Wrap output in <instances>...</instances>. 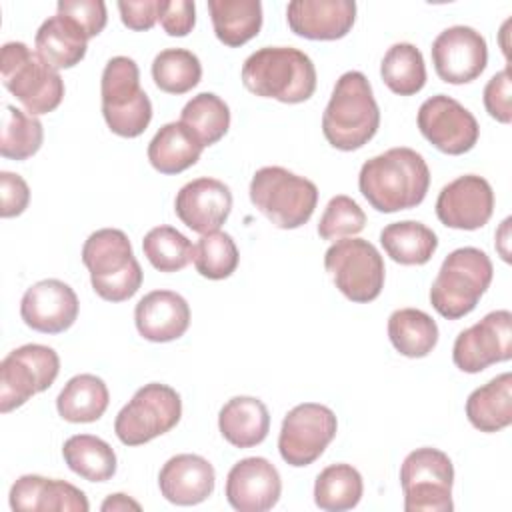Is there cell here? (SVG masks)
Here are the masks:
<instances>
[{
	"mask_svg": "<svg viewBox=\"0 0 512 512\" xmlns=\"http://www.w3.org/2000/svg\"><path fill=\"white\" fill-rule=\"evenodd\" d=\"M286 20L296 36L308 40L344 38L356 20L354 0H292Z\"/></svg>",
	"mask_w": 512,
	"mask_h": 512,
	"instance_id": "cell-21",
	"label": "cell"
},
{
	"mask_svg": "<svg viewBox=\"0 0 512 512\" xmlns=\"http://www.w3.org/2000/svg\"><path fill=\"white\" fill-rule=\"evenodd\" d=\"M136 330L150 342H172L190 326V306L178 292L152 290L134 308Z\"/></svg>",
	"mask_w": 512,
	"mask_h": 512,
	"instance_id": "cell-24",
	"label": "cell"
},
{
	"mask_svg": "<svg viewBox=\"0 0 512 512\" xmlns=\"http://www.w3.org/2000/svg\"><path fill=\"white\" fill-rule=\"evenodd\" d=\"M142 250L148 262L160 272H178L194 258L192 242L172 226L152 228L142 240Z\"/></svg>",
	"mask_w": 512,
	"mask_h": 512,
	"instance_id": "cell-39",
	"label": "cell"
},
{
	"mask_svg": "<svg viewBox=\"0 0 512 512\" xmlns=\"http://www.w3.org/2000/svg\"><path fill=\"white\" fill-rule=\"evenodd\" d=\"M158 22L168 36H188L196 24V4L190 0H162Z\"/></svg>",
	"mask_w": 512,
	"mask_h": 512,
	"instance_id": "cell-44",
	"label": "cell"
},
{
	"mask_svg": "<svg viewBox=\"0 0 512 512\" xmlns=\"http://www.w3.org/2000/svg\"><path fill=\"white\" fill-rule=\"evenodd\" d=\"M466 416L480 432H500L512 424V374L502 372L470 392Z\"/></svg>",
	"mask_w": 512,
	"mask_h": 512,
	"instance_id": "cell-27",
	"label": "cell"
},
{
	"mask_svg": "<svg viewBox=\"0 0 512 512\" xmlns=\"http://www.w3.org/2000/svg\"><path fill=\"white\" fill-rule=\"evenodd\" d=\"M242 84L260 98L300 104L316 92V68L308 54L292 46H264L242 64Z\"/></svg>",
	"mask_w": 512,
	"mask_h": 512,
	"instance_id": "cell-2",
	"label": "cell"
},
{
	"mask_svg": "<svg viewBox=\"0 0 512 512\" xmlns=\"http://www.w3.org/2000/svg\"><path fill=\"white\" fill-rule=\"evenodd\" d=\"M380 244L394 262L404 266H422L434 256L438 236L422 222L400 220L384 226L380 232Z\"/></svg>",
	"mask_w": 512,
	"mask_h": 512,
	"instance_id": "cell-31",
	"label": "cell"
},
{
	"mask_svg": "<svg viewBox=\"0 0 512 512\" xmlns=\"http://www.w3.org/2000/svg\"><path fill=\"white\" fill-rule=\"evenodd\" d=\"M36 54L54 70H64L80 64L86 56L88 36L68 16L54 14L46 18L34 38Z\"/></svg>",
	"mask_w": 512,
	"mask_h": 512,
	"instance_id": "cell-25",
	"label": "cell"
},
{
	"mask_svg": "<svg viewBox=\"0 0 512 512\" xmlns=\"http://www.w3.org/2000/svg\"><path fill=\"white\" fill-rule=\"evenodd\" d=\"M66 466L88 482H106L116 474V452L92 434H74L62 446Z\"/></svg>",
	"mask_w": 512,
	"mask_h": 512,
	"instance_id": "cell-33",
	"label": "cell"
},
{
	"mask_svg": "<svg viewBox=\"0 0 512 512\" xmlns=\"http://www.w3.org/2000/svg\"><path fill=\"white\" fill-rule=\"evenodd\" d=\"M80 302L76 292L62 280L46 278L32 284L20 300L24 324L42 334H60L78 318Z\"/></svg>",
	"mask_w": 512,
	"mask_h": 512,
	"instance_id": "cell-19",
	"label": "cell"
},
{
	"mask_svg": "<svg viewBox=\"0 0 512 512\" xmlns=\"http://www.w3.org/2000/svg\"><path fill=\"white\" fill-rule=\"evenodd\" d=\"M208 12L216 38L230 48L246 44L262 28L260 0H208Z\"/></svg>",
	"mask_w": 512,
	"mask_h": 512,
	"instance_id": "cell-30",
	"label": "cell"
},
{
	"mask_svg": "<svg viewBox=\"0 0 512 512\" xmlns=\"http://www.w3.org/2000/svg\"><path fill=\"white\" fill-rule=\"evenodd\" d=\"M44 140L42 122L16 108L6 104L2 114V138H0V154L10 160H26L34 156Z\"/></svg>",
	"mask_w": 512,
	"mask_h": 512,
	"instance_id": "cell-38",
	"label": "cell"
},
{
	"mask_svg": "<svg viewBox=\"0 0 512 512\" xmlns=\"http://www.w3.org/2000/svg\"><path fill=\"white\" fill-rule=\"evenodd\" d=\"M484 108L500 124L512 120V80L510 68L496 72L484 86Z\"/></svg>",
	"mask_w": 512,
	"mask_h": 512,
	"instance_id": "cell-43",
	"label": "cell"
},
{
	"mask_svg": "<svg viewBox=\"0 0 512 512\" xmlns=\"http://www.w3.org/2000/svg\"><path fill=\"white\" fill-rule=\"evenodd\" d=\"M494 276L488 254L474 246L452 250L432 282L430 304L446 320H458L470 314Z\"/></svg>",
	"mask_w": 512,
	"mask_h": 512,
	"instance_id": "cell-5",
	"label": "cell"
},
{
	"mask_svg": "<svg viewBox=\"0 0 512 512\" xmlns=\"http://www.w3.org/2000/svg\"><path fill=\"white\" fill-rule=\"evenodd\" d=\"M512 358V314L510 310L488 312L482 320L462 330L452 346L456 368L466 374Z\"/></svg>",
	"mask_w": 512,
	"mask_h": 512,
	"instance_id": "cell-15",
	"label": "cell"
},
{
	"mask_svg": "<svg viewBox=\"0 0 512 512\" xmlns=\"http://www.w3.org/2000/svg\"><path fill=\"white\" fill-rule=\"evenodd\" d=\"M358 188L368 204L384 214L422 204L430 188V170L420 152L398 146L366 160L358 174Z\"/></svg>",
	"mask_w": 512,
	"mask_h": 512,
	"instance_id": "cell-1",
	"label": "cell"
},
{
	"mask_svg": "<svg viewBox=\"0 0 512 512\" xmlns=\"http://www.w3.org/2000/svg\"><path fill=\"white\" fill-rule=\"evenodd\" d=\"M58 14L74 20L90 38L98 36L108 20L106 4L102 0H60L56 4Z\"/></svg>",
	"mask_w": 512,
	"mask_h": 512,
	"instance_id": "cell-42",
	"label": "cell"
},
{
	"mask_svg": "<svg viewBox=\"0 0 512 512\" xmlns=\"http://www.w3.org/2000/svg\"><path fill=\"white\" fill-rule=\"evenodd\" d=\"M384 84L398 96H414L426 84V64L422 52L410 42L392 44L380 64Z\"/></svg>",
	"mask_w": 512,
	"mask_h": 512,
	"instance_id": "cell-35",
	"label": "cell"
},
{
	"mask_svg": "<svg viewBox=\"0 0 512 512\" xmlns=\"http://www.w3.org/2000/svg\"><path fill=\"white\" fill-rule=\"evenodd\" d=\"M380 128V108L374 100L368 78L350 70L344 72L332 90L322 114V132L336 150L352 152L368 144Z\"/></svg>",
	"mask_w": 512,
	"mask_h": 512,
	"instance_id": "cell-3",
	"label": "cell"
},
{
	"mask_svg": "<svg viewBox=\"0 0 512 512\" xmlns=\"http://www.w3.org/2000/svg\"><path fill=\"white\" fill-rule=\"evenodd\" d=\"M0 216L14 218L20 216L30 202V188L20 174L14 172H0Z\"/></svg>",
	"mask_w": 512,
	"mask_h": 512,
	"instance_id": "cell-45",
	"label": "cell"
},
{
	"mask_svg": "<svg viewBox=\"0 0 512 512\" xmlns=\"http://www.w3.org/2000/svg\"><path fill=\"white\" fill-rule=\"evenodd\" d=\"M250 202L276 228L304 226L318 204V188L312 180L282 166H264L250 180Z\"/></svg>",
	"mask_w": 512,
	"mask_h": 512,
	"instance_id": "cell-6",
	"label": "cell"
},
{
	"mask_svg": "<svg viewBox=\"0 0 512 512\" xmlns=\"http://www.w3.org/2000/svg\"><path fill=\"white\" fill-rule=\"evenodd\" d=\"M338 430L336 414L316 402L294 406L282 420L278 450L286 464L294 468L310 466L316 462L326 446L334 440Z\"/></svg>",
	"mask_w": 512,
	"mask_h": 512,
	"instance_id": "cell-13",
	"label": "cell"
},
{
	"mask_svg": "<svg viewBox=\"0 0 512 512\" xmlns=\"http://www.w3.org/2000/svg\"><path fill=\"white\" fill-rule=\"evenodd\" d=\"M4 88L16 96L28 114L40 116L56 110L64 98V80L24 42H6L0 54Z\"/></svg>",
	"mask_w": 512,
	"mask_h": 512,
	"instance_id": "cell-7",
	"label": "cell"
},
{
	"mask_svg": "<svg viewBox=\"0 0 512 512\" xmlns=\"http://www.w3.org/2000/svg\"><path fill=\"white\" fill-rule=\"evenodd\" d=\"M238 248L230 234L226 232H210L202 234L200 240L194 244V266L196 272L208 280H224L232 276L238 268Z\"/></svg>",
	"mask_w": 512,
	"mask_h": 512,
	"instance_id": "cell-40",
	"label": "cell"
},
{
	"mask_svg": "<svg viewBox=\"0 0 512 512\" xmlns=\"http://www.w3.org/2000/svg\"><path fill=\"white\" fill-rule=\"evenodd\" d=\"M494 192L486 178L464 174L448 182L436 198L438 220L454 230H478L492 218Z\"/></svg>",
	"mask_w": 512,
	"mask_h": 512,
	"instance_id": "cell-17",
	"label": "cell"
},
{
	"mask_svg": "<svg viewBox=\"0 0 512 512\" xmlns=\"http://www.w3.org/2000/svg\"><path fill=\"white\" fill-rule=\"evenodd\" d=\"M454 466L438 448H416L400 466L406 512H452Z\"/></svg>",
	"mask_w": 512,
	"mask_h": 512,
	"instance_id": "cell-9",
	"label": "cell"
},
{
	"mask_svg": "<svg viewBox=\"0 0 512 512\" xmlns=\"http://www.w3.org/2000/svg\"><path fill=\"white\" fill-rule=\"evenodd\" d=\"M82 262L90 272L94 292L102 300L124 302L142 286L144 272L128 236L118 228L92 232L82 246Z\"/></svg>",
	"mask_w": 512,
	"mask_h": 512,
	"instance_id": "cell-4",
	"label": "cell"
},
{
	"mask_svg": "<svg viewBox=\"0 0 512 512\" xmlns=\"http://www.w3.org/2000/svg\"><path fill=\"white\" fill-rule=\"evenodd\" d=\"M216 484L214 466L198 454H176L160 468V494L176 506H194L204 502Z\"/></svg>",
	"mask_w": 512,
	"mask_h": 512,
	"instance_id": "cell-23",
	"label": "cell"
},
{
	"mask_svg": "<svg viewBox=\"0 0 512 512\" xmlns=\"http://www.w3.org/2000/svg\"><path fill=\"white\" fill-rule=\"evenodd\" d=\"M10 508L14 512H88L90 504L86 494L66 480L24 474L10 488Z\"/></svg>",
	"mask_w": 512,
	"mask_h": 512,
	"instance_id": "cell-22",
	"label": "cell"
},
{
	"mask_svg": "<svg viewBox=\"0 0 512 512\" xmlns=\"http://www.w3.org/2000/svg\"><path fill=\"white\" fill-rule=\"evenodd\" d=\"M432 64L446 84H468L476 80L488 64L484 36L470 26H450L442 30L430 48Z\"/></svg>",
	"mask_w": 512,
	"mask_h": 512,
	"instance_id": "cell-16",
	"label": "cell"
},
{
	"mask_svg": "<svg viewBox=\"0 0 512 512\" xmlns=\"http://www.w3.org/2000/svg\"><path fill=\"white\" fill-rule=\"evenodd\" d=\"M388 338L406 358H424L438 344V326L418 308H398L388 318Z\"/></svg>",
	"mask_w": 512,
	"mask_h": 512,
	"instance_id": "cell-32",
	"label": "cell"
},
{
	"mask_svg": "<svg viewBox=\"0 0 512 512\" xmlns=\"http://www.w3.org/2000/svg\"><path fill=\"white\" fill-rule=\"evenodd\" d=\"M102 512H122V510H140V504L136 500H132L128 494H110L102 506H100Z\"/></svg>",
	"mask_w": 512,
	"mask_h": 512,
	"instance_id": "cell-47",
	"label": "cell"
},
{
	"mask_svg": "<svg viewBox=\"0 0 512 512\" xmlns=\"http://www.w3.org/2000/svg\"><path fill=\"white\" fill-rule=\"evenodd\" d=\"M364 492L360 472L352 464H330L314 482V502L320 510L342 512L358 506Z\"/></svg>",
	"mask_w": 512,
	"mask_h": 512,
	"instance_id": "cell-34",
	"label": "cell"
},
{
	"mask_svg": "<svg viewBox=\"0 0 512 512\" xmlns=\"http://www.w3.org/2000/svg\"><path fill=\"white\" fill-rule=\"evenodd\" d=\"M60 372V358L44 344L14 348L0 362V412L8 414L34 394L48 390Z\"/></svg>",
	"mask_w": 512,
	"mask_h": 512,
	"instance_id": "cell-12",
	"label": "cell"
},
{
	"mask_svg": "<svg viewBox=\"0 0 512 512\" xmlns=\"http://www.w3.org/2000/svg\"><path fill=\"white\" fill-rule=\"evenodd\" d=\"M324 268L334 286L352 302H372L384 288V260L364 238L336 240L324 254Z\"/></svg>",
	"mask_w": 512,
	"mask_h": 512,
	"instance_id": "cell-10",
	"label": "cell"
},
{
	"mask_svg": "<svg viewBox=\"0 0 512 512\" xmlns=\"http://www.w3.org/2000/svg\"><path fill=\"white\" fill-rule=\"evenodd\" d=\"M222 438L236 448H252L266 440L270 432V414L262 400L254 396L230 398L218 414Z\"/></svg>",
	"mask_w": 512,
	"mask_h": 512,
	"instance_id": "cell-26",
	"label": "cell"
},
{
	"mask_svg": "<svg viewBox=\"0 0 512 512\" xmlns=\"http://www.w3.org/2000/svg\"><path fill=\"white\" fill-rule=\"evenodd\" d=\"M416 122L420 134L434 148L450 156L470 152L480 138V126L474 114L446 94L424 100L418 108Z\"/></svg>",
	"mask_w": 512,
	"mask_h": 512,
	"instance_id": "cell-14",
	"label": "cell"
},
{
	"mask_svg": "<svg viewBox=\"0 0 512 512\" xmlns=\"http://www.w3.org/2000/svg\"><path fill=\"white\" fill-rule=\"evenodd\" d=\"M180 122L200 140V144L212 146L224 138L230 128V108L214 92H200L192 96L182 112Z\"/></svg>",
	"mask_w": 512,
	"mask_h": 512,
	"instance_id": "cell-36",
	"label": "cell"
},
{
	"mask_svg": "<svg viewBox=\"0 0 512 512\" xmlns=\"http://www.w3.org/2000/svg\"><path fill=\"white\" fill-rule=\"evenodd\" d=\"M204 146L180 120L160 126L148 144V160L160 174H180L194 166Z\"/></svg>",
	"mask_w": 512,
	"mask_h": 512,
	"instance_id": "cell-28",
	"label": "cell"
},
{
	"mask_svg": "<svg viewBox=\"0 0 512 512\" xmlns=\"http://www.w3.org/2000/svg\"><path fill=\"white\" fill-rule=\"evenodd\" d=\"M102 116L108 128L122 138L140 136L152 120V102L140 88L138 64L128 56L106 62L100 80Z\"/></svg>",
	"mask_w": 512,
	"mask_h": 512,
	"instance_id": "cell-8",
	"label": "cell"
},
{
	"mask_svg": "<svg viewBox=\"0 0 512 512\" xmlns=\"http://www.w3.org/2000/svg\"><path fill=\"white\" fill-rule=\"evenodd\" d=\"M202 78L198 56L186 48H166L152 62V80L166 94H186Z\"/></svg>",
	"mask_w": 512,
	"mask_h": 512,
	"instance_id": "cell-37",
	"label": "cell"
},
{
	"mask_svg": "<svg viewBox=\"0 0 512 512\" xmlns=\"http://www.w3.org/2000/svg\"><path fill=\"white\" fill-rule=\"evenodd\" d=\"M366 214L358 206L356 200H352L346 194H338L330 198V202L324 208V214L318 222V234L322 240H342L352 238L358 232L364 230Z\"/></svg>",
	"mask_w": 512,
	"mask_h": 512,
	"instance_id": "cell-41",
	"label": "cell"
},
{
	"mask_svg": "<svg viewBox=\"0 0 512 512\" xmlns=\"http://www.w3.org/2000/svg\"><path fill=\"white\" fill-rule=\"evenodd\" d=\"M110 402L108 386L96 374L72 376L56 398L58 414L72 424H88L102 418Z\"/></svg>",
	"mask_w": 512,
	"mask_h": 512,
	"instance_id": "cell-29",
	"label": "cell"
},
{
	"mask_svg": "<svg viewBox=\"0 0 512 512\" xmlns=\"http://www.w3.org/2000/svg\"><path fill=\"white\" fill-rule=\"evenodd\" d=\"M232 192L216 178H196L186 182L174 200V212L190 230L198 234L216 232L230 216Z\"/></svg>",
	"mask_w": 512,
	"mask_h": 512,
	"instance_id": "cell-20",
	"label": "cell"
},
{
	"mask_svg": "<svg viewBox=\"0 0 512 512\" xmlns=\"http://www.w3.org/2000/svg\"><path fill=\"white\" fill-rule=\"evenodd\" d=\"M162 0H120V20L126 28L142 32L150 30L160 18Z\"/></svg>",
	"mask_w": 512,
	"mask_h": 512,
	"instance_id": "cell-46",
	"label": "cell"
},
{
	"mask_svg": "<svg viewBox=\"0 0 512 512\" xmlns=\"http://www.w3.org/2000/svg\"><path fill=\"white\" fill-rule=\"evenodd\" d=\"M224 494L238 512H266L280 500V472L262 456L242 458L230 468Z\"/></svg>",
	"mask_w": 512,
	"mask_h": 512,
	"instance_id": "cell-18",
	"label": "cell"
},
{
	"mask_svg": "<svg viewBox=\"0 0 512 512\" xmlns=\"http://www.w3.org/2000/svg\"><path fill=\"white\" fill-rule=\"evenodd\" d=\"M182 416L180 394L168 384L150 382L134 392L114 420V432L126 446L146 444L170 432Z\"/></svg>",
	"mask_w": 512,
	"mask_h": 512,
	"instance_id": "cell-11",
	"label": "cell"
}]
</instances>
